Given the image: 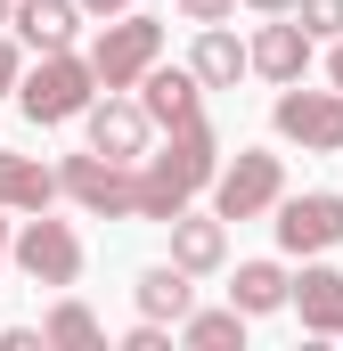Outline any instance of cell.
I'll return each mask as SVG.
<instances>
[{"instance_id": "obj_5", "label": "cell", "mask_w": 343, "mask_h": 351, "mask_svg": "<svg viewBox=\"0 0 343 351\" xmlns=\"http://www.w3.org/2000/svg\"><path fill=\"white\" fill-rule=\"evenodd\" d=\"M58 196H74L82 213H98V221H131L139 213V180H131V164H115V156H66L58 164Z\"/></svg>"}, {"instance_id": "obj_20", "label": "cell", "mask_w": 343, "mask_h": 351, "mask_svg": "<svg viewBox=\"0 0 343 351\" xmlns=\"http://www.w3.org/2000/svg\"><path fill=\"white\" fill-rule=\"evenodd\" d=\"M180 343H196V351H229V343H246V311H237V302H229V311H196V302H188Z\"/></svg>"}, {"instance_id": "obj_19", "label": "cell", "mask_w": 343, "mask_h": 351, "mask_svg": "<svg viewBox=\"0 0 343 351\" xmlns=\"http://www.w3.org/2000/svg\"><path fill=\"white\" fill-rule=\"evenodd\" d=\"M41 343H58V351H98V343H106V327L90 319V302H74V294H66V302L41 319Z\"/></svg>"}, {"instance_id": "obj_27", "label": "cell", "mask_w": 343, "mask_h": 351, "mask_svg": "<svg viewBox=\"0 0 343 351\" xmlns=\"http://www.w3.org/2000/svg\"><path fill=\"white\" fill-rule=\"evenodd\" d=\"M246 8H261V16H286V8H294V0H246Z\"/></svg>"}, {"instance_id": "obj_18", "label": "cell", "mask_w": 343, "mask_h": 351, "mask_svg": "<svg viewBox=\"0 0 343 351\" xmlns=\"http://www.w3.org/2000/svg\"><path fill=\"white\" fill-rule=\"evenodd\" d=\"M286 278H294L286 262H237V278H229V302H237L246 319H270V311H286Z\"/></svg>"}, {"instance_id": "obj_4", "label": "cell", "mask_w": 343, "mask_h": 351, "mask_svg": "<svg viewBox=\"0 0 343 351\" xmlns=\"http://www.w3.org/2000/svg\"><path fill=\"white\" fill-rule=\"evenodd\" d=\"M204 188H213V213H221V221H261V213L286 196V164H278L270 147H237Z\"/></svg>"}, {"instance_id": "obj_10", "label": "cell", "mask_w": 343, "mask_h": 351, "mask_svg": "<svg viewBox=\"0 0 343 351\" xmlns=\"http://www.w3.org/2000/svg\"><path fill=\"white\" fill-rule=\"evenodd\" d=\"M246 74H261V82H303L311 74V33L294 25V16H270L254 41H246Z\"/></svg>"}, {"instance_id": "obj_23", "label": "cell", "mask_w": 343, "mask_h": 351, "mask_svg": "<svg viewBox=\"0 0 343 351\" xmlns=\"http://www.w3.org/2000/svg\"><path fill=\"white\" fill-rule=\"evenodd\" d=\"M123 351H172V327L164 319H139V327L123 335Z\"/></svg>"}, {"instance_id": "obj_28", "label": "cell", "mask_w": 343, "mask_h": 351, "mask_svg": "<svg viewBox=\"0 0 343 351\" xmlns=\"http://www.w3.org/2000/svg\"><path fill=\"white\" fill-rule=\"evenodd\" d=\"M0 262H8V213H0Z\"/></svg>"}, {"instance_id": "obj_25", "label": "cell", "mask_w": 343, "mask_h": 351, "mask_svg": "<svg viewBox=\"0 0 343 351\" xmlns=\"http://www.w3.org/2000/svg\"><path fill=\"white\" fill-rule=\"evenodd\" d=\"M74 8H82V16H123L131 0H74Z\"/></svg>"}, {"instance_id": "obj_11", "label": "cell", "mask_w": 343, "mask_h": 351, "mask_svg": "<svg viewBox=\"0 0 343 351\" xmlns=\"http://www.w3.org/2000/svg\"><path fill=\"white\" fill-rule=\"evenodd\" d=\"M131 90H139V114H147L156 131L188 123V114H204V82H196L188 66H164V58H156V66H147V74H139Z\"/></svg>"}, {"instance_id": "obj_12", "label": "cell", "mask_w": 343, "mask_h": 351, "mask_svg": "<svg viewBox=\"0 0 343 351\" xmlns=\"http://www.w3.org/2000/svg\"><path fill=\"white\" fill-rule=\"evenodd\" d=\"M172 262L188 269V278H213V269H229V221L221 213H172Z\"/></svg>"}, {"instance_id": "obj_24", "label": "cell", "mask_w": 343, "mask_h": 351, "mask_svg": "<svg viewBox=\"0 0 343 351\" xmlns=\"http://www.w3.org/2000/svg\"><path fill=\"white\" fill-rule=\"evenodd\" d=\"M16 74H25V58H16V41L0 33V90H16Z\"/></svg>"}, {"instance_id": "obj_9", "label": "cell", "mask_w": 343, "mask_h": 351, "mask_svg": "<svg viewBox=\"0 0 343 351\" xmlns=\"http://www.w3.org/2000/svg\"><path fill=\"white\" fill-rule=\"evenodd\" d=\"M82 123H90V147H98V156H115V164H139V156H147V131H156V123L139 114V98H123V90L90 98Z\"/></svg>"}, {"instance_id": "obj_13", "label": "cell", "mask_w": 343, "mask_h": 351, "mask_svg": "<svg viewBox=\"0 0 343 351\" xmlns=\"http://www.w3.org/2000/svg\"><path fill=\"white\" fill-rule=\"evenodd\" d=\"M286 311H294L311 335H343V269L311 262L303 278H286Z\"/></svg>"}, {"instance_id": "obj_8", "label": "cell", "mask_w": 343, "mask_h": 351, "mask_svg": "<svg viewBox=\"0 0 343 351\" xmlns=\"http://www.w3.org/2000/svg\"><path fill=\"white\" fill-rule=\"evenodd\" d=\"M270 213H278L270 229H278V245H286V254H327V245H343V196H335V188L278 196Z\"/></svg>"}, {"instance_id": "obj_16", "label": "cell", "mask_w": 343, "mask_h": 351, "mask_svg": "<svg viewBox=\"0 0 343 351\" xmlns=\"http://www.w3.org/2000/svg\"><path fill=\"white\" fill-rule=\"evenodd\" d=\"M188 74L204 90H237V74H246V41L229 33V25H196V58H188Z\"/></svg>"}, {"instance_id": "obj_15", "label": "cell", "mask_w": 343, "mask_h": 351, "mask_svg": "<svg viewBox=\"0 0 343 351\" xmlns=\"http://www.w3.org/2000/svg\"><path fill=\"white\" fill-rule=\"evenodd\" d=\"M58 204V172L41 156H0V213H49Z\"/></svg>"}, {"instance_id": "obj_26", "label": "cell", "mask_w": 343, "mask_h": 351, "mask_svg": "<svg viewBox=\"0 0 343 351\" xmlns=\"http://www.w3.org/2000/svg\"><path fill=\"white\" fill-rule=\"evenodd\" d=\"M327 82L343 90V33H335V49H327Z\"/></svg>"}, {"instance_id": "obj_17", "label": "cell", "mask_w": 343, "mask_h": 351, "mask_svg": "<svg viewBox=\"0 0 343 351\" xmlns=\"http://www.w3.org/2000/svg\"><path fill=\"white\" fill-rule=\"evenodd\" d=\"M139 319H164V327H180L188 319V302H196V286H188V269L180 262H156V269H139Z\"/></svg>"}, {"instance_id": "obj_29", "label": "cell", "mask_w": 343, "mask_h": 351, "mask_svg": "<svg viewBox=\"0 0 343 351\" xmlns=\"http://www.w3.org/2000/svg\"><path fill=\"white\" fill-rule=\"evenodd\" d=\"M8 8H16V0H0V25H8Z\"/></svg>"}, {"instance_id": "obj_7", "label": "cell", "mask_w": 343, "mask_h": 351, "mask_svg": "<svg viewBox=\"0 0 343 351\" xmlns=\"http://www.w3.org/2000/svg\"><path fill=\"white\" fill-rule=\"evenodd\" d=\"M270 123H278V139H294V147H311V156H343V90L286 82L278 106H270Z\"/></svg>"}, {"instance_id": "obj_1", "label": "cell", "mask_w": 343, "mask_h": 351, "mask_svg": "<svg viewBox=\"0 0 343 351\" xmlns=\"http://www.w3.org/2000/svg\"><path fill=\"white\" fill-rule=\"evenodd\" d=\"M221 172V139H213V123L204 114H188V123H172L164 147H147L131 180H139V213L131 221H172V213H188L196 196H204V180Z\"/></svg>"}, {"instance_id": "obj_3", "label": "cell", "mask_w": 343, "mask_h": 351, "mask_svg": "<svg viewBox=\"0 0 343 351\" xmlns=\"http://www.w3.org/2000/svg\"><path fill=\"white\" fill-rule=\"evenodd\" d=\"M164 58V16H98V41H90V74L98 90H131L147 66Z\"/></svg>"}, {"instance_id": "obj_14", "label": "cell", "mask_w": 343, "mask_h": 351, "mask_svg": "<svg viewBox=\"0 0 343 351\" xmlns=\"http://www.w3.org/2000/svg\"><path fill=\"white\" fill-rule=\"evenodd\" d=\"M8 25H16V41H25V49H74L82 8H74V0H16V8H8Z\"/></svg>"}, {"instance_id": "obj_22", "label": "cell", "mask_w": 343, "mask_h": 351, "mask_svg": "<svg viewBox=\"0 0 343 351\" xmlns=\"http://www.w3.org/2000/svg\"><path fill=\"white\" fill-rule=\"evenodd\" d=\"M172 8H180L188 25H229V16H237V0H172Z\"/></svg>"}, {"instance_id": "obj_21", "label": "cell", "mask_w": 343, "mask_h": 351, "mask_svg": "<svg viewBox=\"0 0 343 351\" xmlns=\"http://www.w3.org/2000/svg\"><path fill=\"white\" fill-rule=\"evenodd\" d=\"M286 16H294L311 41H335V33H343V0H294Z\"/></svg>"}, {"instance_id": "obj_6", "label": "cell", "mask_w": 343, "mask_h": 351, "mask_svg": "<svg viewBox=\"0 0 343 351\" xmlns=\"http://www.w3.org/2000/svg\"><path fill=\"white\" fill-rule=\"evenodd\" d=\"M8 262L25 269L33 286H74V278H82V237H74V221L25 213V229L8 237Z\"/></svg>"}, {"instance_id": "obj_2", "label": "cell", "mask_w": 343, "mask_h": 351, "mask_svg": "<svg viewBox=\"0 0 343 351\" xmlns=\"http://www.w3.org/2000/svg\"><path fill=\"white\" fill-rule=\"evenodd\" d=\"M16 98H25L33 123H74L90 98H98V74H90V58H74V49H41V66L16 74Z\"/></svg>"}]
</instances>
